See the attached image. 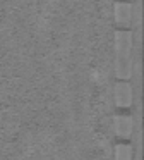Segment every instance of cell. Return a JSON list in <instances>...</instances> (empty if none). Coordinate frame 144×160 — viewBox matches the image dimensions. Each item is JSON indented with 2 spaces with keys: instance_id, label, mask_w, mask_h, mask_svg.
<instances>
[{
  "instance_id": "6da1fadb",
  "label": "cell",
  "mask_w": 144,
  "mask_h": 160,
  "mask_svg": "<svg viewBox=\"0 0 144 160\" xmlns=\"http://www.w3.org/2000/svg\"><path fill=\"white\" fill-rule=\"evenodd\" d=\"M132 45L134 35L129 29L115 33V74L120 79H127L132 74Z\"/></svg>"
},
{
  "instance_id": "7a4b0ae2",
  "label": "cell",
  "mask_w": 144,
  "mask_h": 160,
  "mask_svg": "<svg viewBox=\"0 0 144 160\" xmlns=\"http://www.w3.org/2000/svg\"><path fill=\"white\" fill-rule=\"evenodd\" d=\"M113 100L118 107L125 108V107H130L134 102V90L130 86V83L127 81H118L115 83L113 86Z\"/></svg>"
},
{
  "instance_id": "3957f363",
  "label": "cell",
  "mask_w": 144,
  "mask_h": 160,
  "mask_svg": "<svg viewBox=\"0 0 144 160\" xmlns=\"http://www.w3.org/2000/svg\"><path fill=\"white\" fill-rule=\"evenodd\" d=\"M113 14H115V22L122 28L130 26L134 19V7L129 2H117L113 7Z\"/></svg>"
},
{
  "instance_id": "277c9868",
  "label": "cell",
  "mask_w": 144,
  "mask_h": 160,
  "mask_svg": "<svg viewBox=\"0 0 144 160\" xmlns=\"http://www.w3.org/2000/svg\"><path fill=\"white\" fill-rule=\"evenodd\" d=\"M112 129L118 138H122V139L130 138V136H132V131H134L132 117H129V115H117V117L113 119Z\"/></svg>"
},
{
  "instance_id": "5b68a950",
  "label": "cell",
  "mask_w": 144,
  "mask_h": 160,
  "mask_svg": "<svg viewBox=\"0 0 144 160\" xmlns=\"http://www.w3.org/2000/svg\"><path fill=\"white\" fill-rule=\"evenodd\" d=\"M132 146L117 145L115 146V160H132Z\"/></svg>"
}]
</instances>
